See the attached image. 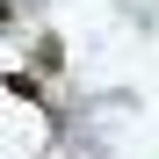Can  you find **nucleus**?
I'll return each mask as SVG.
<instances>
[{
	"label": "nucleus",
	"mask_w": 159,
	"mask_h": 159,
	"mask_svg": "<svg viewBox=\"0 0 159 159\" xmlns=\"http://www.w3.org/2000/svg\"><path fill=\"white\" fill-rule=\"evenodd\" d=\"M0 94H15V101L36 109V101H43V80H36V72H0Z\"/></svg>",
	"instance_id": "f257e3e1"
},
{
	"label": "nucleus",
	"mask_w": 159,
	"mask_h": 159,
	"mask_svg": "<svg viewBox=\"0 0 159 159\" xmlns=\"http://www.w3.org/2000/svg\"><path fill=\"white\" fill-rule=\"evenodd\" d=\"M36 65L58 72V65H65V43H58V36H36Z\"/></svg>",
	"instance_id": "f03ea898"
},
{
	"label": "nucleus",
	"mask_w": 159,
	"mask_h": 159,
	"mask_svg": "<svg viewBox=\"0 0 159 159\" xmlns=\"http://www.w3.org/2000/svg\"><path fill=\"white\" fill-rule=\"evenodd\" d=\"M7 29H15V7H7V0H0V36H7Z\"/></svg>",
	"instance_id": "7ed1b4c3"
}]
</instances>
